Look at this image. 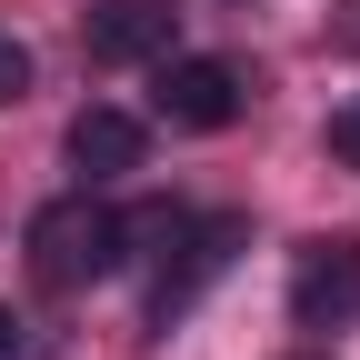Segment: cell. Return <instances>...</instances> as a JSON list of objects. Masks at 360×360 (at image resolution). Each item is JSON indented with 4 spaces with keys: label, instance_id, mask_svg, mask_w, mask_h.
I'll use <instances>...</instances> for the list:
<instances>
[{
    "label": "cell",
    "instance_id": "cell-8",
    "mask_svg": "<svg viewBox=\"0 0 360 360\" xmlns=\"http://www.w3.org/2000/svg\"><path fill=\"white\" fill-rule=\"evenodd\" d=\"M0 360H11V310H0Z\"/></svg>",
    "mask_w": 360,
    "mask_h": 360
},
{
    "label": "cell",
    "instance_id": "cell-9",
    "mask_svg": "<svg viewBox=\"0 0 360 360\" xmlns=\"http://www.w3.org/2000/svg\"><path fill=\"white\" fill-rule=\"evenodd\" d=\"M290 360H321V350H290Z\"/></svg>",
    "mask_w": 360,
    "mask_h": 360
},
{
    "label": "cell",
    "instance_id": "cell-4",
    "mask_svg": "<svg viewBox=\"0 0 360 360\" xmlns=\"http://www.w3.org/2000/svg\"><path fill=\"white\" fill-rule=\"evenodd\" d=\"M160 120L170 130H231L240 120V70L231 60H160Z\"/></svg>",
    "mask_w": 360,
    "mask_h": 360
},
{
    "label": "cell",
    "instance_id": "cell-2",
    "mask_svg": "<svg viewBox=\"0 0 360 360\" xmlns=\"http://www.w3.org/2000/svg\"><path fill=\"white\" fill-rule=\"evenodd\" d=\"M290 310H300V330L360 321V240H350V231L300 240V260H290Z\"/></svg>",
    "mask_w": 360,
    "mask_h": 360
},
{
    "label": "cell",
    "instance_id": "cell-5",
    "mask_svg": "<svg viewBox=\"0 0 360 360\" xmlns=\"http://www.w3.org/2000/svg\"><path fill=\"white\" fill-rule=\"evenodd\" d=\"M70 170H90V180L141 170V120H130V110H80L70 120Z\"/></svg>",
    "mask_w": 360,
    "mask_h": 360
},
{
    "label": "cell",
    "instance_id": "cell-1",
    "mask_svg": "<svg viewBox=\"0 0 360 360\" xmlns=\"http://www.w3.org/2000/svg\"><path fill=\"white\" fill-rule=\"evenodd\" d=\"M120 260H130V220L110 200H90V191H70V200H51L30 220V270L51 290H90V281H110Z\"/></svg>",
    "mask_w": 360,
    "mask_h": 360
},
{
    "label": "cell",
    "instance_id": "cell-7",
    "mask_svg": "<svg viewBox=\"0 0 360 360\" xmlns=\"http://www.w3.org/2000/svg\"><path fill=\"white\" fill-rule=\"evenodd\" d=\"M330 160H350V170H360V90L330 110Z\"/></svg>",
    "mask_w": 360,
    "mask_h": 360
},
{
    "label": "cell",
    "instance_id": "cell-3",
    "mask_svg": "<svg viewBox=\"0 0 360 360\" xmlns=\"http://www.w3.org/2000/svg\"><path fill=\"white\" fill-rule=\"evenodd\" d=\"M170 40H180V11H170V0H90V20H80V51L110 60V70L170 60Z\"/></svg>",
    "mask_w": 360,
    "mask_h": 360
},
{
    "label": "cell",
    "instance_id": "cell-6",
    "mask_svg": "<svg viewBox=\"0 0 360 360\" xmlns=\"http://www.w3.org/2000/svg\"><path fill=\"white\" fill-rule=\"evenodd\" d=\"M20 101H30V51L0 30V110H20Z\"/></svg>",
    "mask_w": 360,
    "mask_h": 360
}]
</instances>
